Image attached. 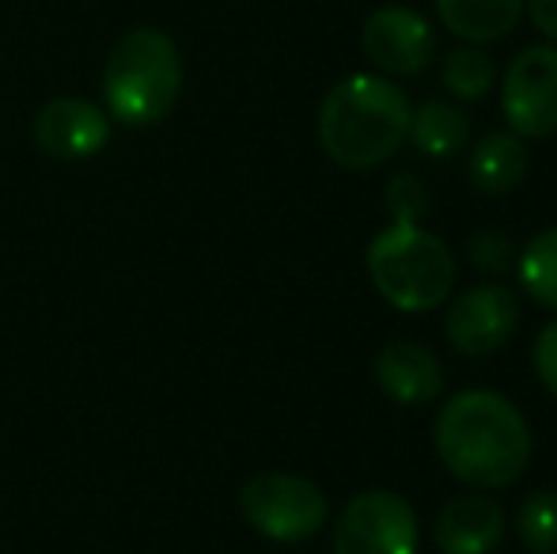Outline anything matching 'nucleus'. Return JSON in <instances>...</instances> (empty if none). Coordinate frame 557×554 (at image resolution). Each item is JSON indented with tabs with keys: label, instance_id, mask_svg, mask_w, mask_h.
<instances>
[{
	"label": "nucleus",
	"instance_id": "1",
	"mask_svg": "<svg viewBox=\"0 0 557 554\" xmlns=\"http://www.w3.org/2000/svg\"><path fill=\"white\" fill-rule=\"evenodd\" d=\"M433 444L447 475L474 490L512 487L531 464L528 418L490 387L451 395L436 415Z\"/></svg>",
	"mask_w": 557,
	"mask_h": 554
},
{
	"label": "nucleus",
	"instance_id": "2",
	"mask_svg": "<svg viewBox=\"0 0 557 554\" xmlns=\"http://www.w3.org/2000/svg\"><path fill=\"white\" fill-rule=\"evenodd\" d=\"M410 114V96L395 81L352 73L319 107V145L337 168L372 171L406 145Z\"/></svg>",
	"mask_w": 557,
	"mask_h": 554
},
{
	"label": "nucleus",
	"instance_id": "3",
	"mask_svg": "<svg viewBox=\"0 0 557 554\" xmlns=\"http://www.w3.org/2000/svg\"><path fill=\"white\" fill-rule=\"evenodd\" d=\"M183 91V58L171 35L137 27L114 42L103 69L107 114L122 126H156L178 103Z\"/></svg>",
	"mask_w": 557,
	"mask_h": 554
},
{
	"label": "nucleus",
	"instance_id": "4",
	"mask_svg": "<svg viewBox=\"0 0 557 554\" xmlns=\"http://www.w3.org/2000/svg\"><path fill=\"white\" fill-rule=\"evenodd\" d=\"M368 278L375 293L398 311H436L451 296L455 255L441 236L413 221H391L368 244Z\"/></svg>",
	"mask_w": 557,
	"mask_h": 554
},
{
	"label": "nucleus",
	"instance_id": "5",
	"mask_svg": "<svg viewBox=\"0 0 557 554\" xmlns=\"http://www.w3.org/2000/svg\"><path fill=\"white\" fill-rule=\"evenodd\" d=\"M239 513L265 540L304 543L323 532L326 517H331V502H326L323 487H315L304 475L265 471L239 490Z\"/></svg>",
	"mask_w": 557,
	"mask_h": 554
},
{
	"label": "nucleus",
	"instance_id": "6",
	"mask_svg": "<svg viewBox=\"0 0 557 554\" xmlns=\"http://www.w3.org/2000/svg\"><path fill=\"white\" fill-rule=\"evenodd\" d=\"M421 525L395 490H364L334 525V554H418Z\"/></svg>",
	"mask_w": 557,
	"mask_h": 554
},
{
	"label": "nucleus",
	"instance_id": "7",
	"mask_svg": "<svg viewBox=\"0 0 557 554\" xmlns=\"http://www.w3.org/2000/svg\"><path fill=\"white\" fill-rule=\"evenodd\" d=\"M500 114L523 140L557 134V46H528L516 53L500 88Z\"/></svg>",
	"mask_w": 557,
	"mask_h": 554
},
{
	"label": "nucleus",
	"instance_id": "8",
	"mask_svg": "<svg viewBox=\"0 0 557 554\" xmlns=\"http://www.w3.org/2000/svg\"><path fill=\"white\" fill-rule=\"evenodd\" d=\"M520 323V300L500 281L462 288L444 311V334L459 354L467 357H490L512 338Z\"/></svg>",
	"mask_w": 557,
	"mask_h": 554
},
{
	"label": "nucleus",
	"instance_id": "9",
	"mask_svg": "<svg viewBox=\"0 0 557 554\" xmlns=\"http://www.w3.org/2000/svg\"><path fill=\"white\" fill-rule=\"evenodd\" d=\"M364 58L383 76H418L436 58V35L421 12L406 4H383L364 20L360 30Z\"/></svg>",
	"mask_w": 557,
	"mask_h": 554
},
{
	"label": "nucleus",
	"instance_id": "10",
	"mask_svg": "<svg viewBox=\"0 0 557 554\" xmlns=\"http://www.w3.org/2000/svg\"><path fill=\"white\" fill-rule=\"evenodd\" d=\"M35 145L42 148L53 160H91L96 152H103L107 140H111V119L99 111L88 99H50L42 111L35 114Z\"/></svg>",
	"mask_w": 557,
	"mask_h": 554
},
{
	"label": "nucleus",
	"instance_id": "11",
	"mask_svg": "<svg viewBox=\"0 0 557 554\" xmlns=\"http://www.w3.org/2000/svg\"><path fill=\"white\" fill-rule=\"evenodd\" d=\"M505 540V509L482 490L459 494L436 517V547L444 554H493Z\"/></svg>",
	"mask_w": 557,
	"mask_h": 554
},
{
	"label": "nucleus",
	"instance_id": "12",
	"mask_svg": "<svg viewBox=\"0 0 557 554\" xmlns=\"http://www.w3.org/2000/svg\"><path fill=\"white\" fill-rule=\"evenodd\" d=\"M375 384L387 399L403 403V407H418V403H433L441 395L444 369L429 346L398 338L375 357Z\"/></svg>",
	"mask_w": 557,
	"mask_h": 554
},
{
	"label": "nucleus",
	"instance_id": "13",
	"mask_svg": "<svg viewBox=\"0 0 557 554\" xmlns=\"http://www.w3.org/2000/svg\"><path fill=\"white\" fill-rule=\"evenodd\" d=\"M528 163H531V156H528L523 137H516L512 130H493V134H485L474 145L470 163H467V175L478 194L497 198V194H508L523 183Z\"/></svg>",
	"mask_w": 557,
	"mask_h": 554
},
{
	"label": "nucleus",
	"instance_id": "14",
	"mask_svg": "<svg viewBox=\"0 0 557 554\" xmlns=\"http://www.w3.org/2000/svg\"><path fill=\"white\" fill-rule=\"evenodd\" d=\"M436 12L462 42H497L520 23L523 0H436Z\"/></svg>",
	"mask_w": 557,
	"mask_h": 554
},
{
	"label": "nucleus",
	"instance_id": "15",
	"mask_svg": "<svg viewBox=\"0 0 557 554\" xmlns=\"http://www.w3.org/2000/svg\"><path fill=\"white\" fill-rule=\"evenodd\" d=\"M406 140H413L418 152L433 156V160H444V156H455L470 140V122L455 103L425 99V103L410 114V134H406Z\"/></svg>",
	"mask_w": 557,
	"mask_h": 554
},
{
	"label": "nucleus",
	"instance_id": "16",
	"mask_svg": "<svg viewBox=\"0 0 557 554\" xmlns=\"http://www.w3.org/2000/svg\"><path fill=\"white\" fill-rule=\"evenodd\" d=\"M520 281L528 296L543 308L557 311V229L531 236L520 251Z\"/></svg>",
	"mask_w": 557,
	"mask_h": 554
},
{
	"label": "nucleus",
	"instance_id": "17",
	"mask_svg": "<svg viewBox=\"0 0 557 554\" xmlns=\"http://www.w3.org/2000/svg\"><path fill=\"white\" fill-rule=\"evenodd\" d=\"M441 81L455 99L474 103V99H482L485 91L493 88V81H497V65L490 61V53L474 50V46H459V50H451L444 58Z\"/></svg>",
	"mask_w": 557,
	"mask_h": 554
},
{
	"label": "nucleus",
	"instance_id": "18",
	"mask_svg": "<svg viewBox=\"0 0 557 554\" xmlns=\"http://www.w3.org/2000/svg\"><path fill=\"white\" fill-rule=\"evenodd\" d=\"M516 532L531 554H554L557 551V494L554 490H535L523 497L516 513Z\"/></svg>",
	"mask_w": 557,
	"mask_h": 554
},
{
	"label": "nucleus",
	"instance_id": "19",
	"mask_svg": "<svg viewBox=\"0 0 557 554\" xmlns=\"http://www.w3.org/2000/svg\"><path fill=\"white\" fill-rule=\"evenodd\" d=\"M383 206H387L391 221H413L421 224L429 213V194L425 183L418 175H395L387 183V194H383Z\"/></svg>",
	"mask_w": 557,
	"mask_h": 554
},
{
	"label": "nucleus",
	"instance_id": "20",
	"mask_svg": "<svg viewBox=\"0 0 557 554\" xmlns=\"http://www.w3.org/2000/svg\"><path fill=\"white\" fill-rule=\"evenodd\" d=\"M512 239L500 236V232H478V236L467 239V259L470 267L485 270V274H497L512 262Z\"/></svg>",
	"mask_w": 557,
	"mask_h": 554
},
{
	"label": "nucleus",
	"instance_id": "21",
	"mask_svg": "<svg viewBox=\"0 0 557 554\" xmlns=\"http://www.w3.org/2000/svg\"><path fill=\"white\" fill-rule=\"evenodd\" d=\"M531 361H535V377L543 380V387L557 399V319L539 331Z\"/></svg>",
	"mask_w": 557,
	"mask_h": 554
},
{
	"label": "nucleus",
	"instance_id": "22",
	"mask_svg": "<svg viewBox=\"0 0 557 554\" xmlns=\"http://www.w3.org/2000/svg\"><path fill=\"white\" fill-rule=\"evenodd\" d=\"M523 8H528L531 23H535L550 42H557V0H523Z\"/></svg>",
	"mask_w": 557,
	"mask_h": 554
}]
</instances>
